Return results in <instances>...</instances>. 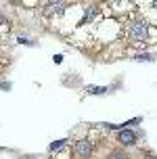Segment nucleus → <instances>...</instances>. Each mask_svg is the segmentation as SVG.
<instances>
[{
	"label": "nucleus",
	"mask_w": 157,
	"mask_h": 159,
	"mask_svg": "<svg viewBox=\"0 0 157 159\" xmlns=\"http://www.w3.org/2000/svg\"><path fill=\"white\" fill-rule=\"evenodd\" d=\"M126 40L130 44H136V46L138 44H149V42H153V38H151V25L138 13L130 15L128 21H126Z\"/></svg>",
	"instance_id": "obj_1"
},
{
	"label": "nucleus",
	"mask_w": 157,
	"mask_h": 159,
	"mask_svg": "<svg viewBox=\"0 0 157 159\" xmlns=\"http://www.w3.org/2000/svg\"><path fill=\"white\" fill-rule=\"evenodd\" d=\"M94 155H96V144L90 136H82L73 140L69 159H94Z\"/></svg>",
	"instance_id": "obj_2"
},
{
	"label": "nucleus",
	"mask_w": 157,
	"mask_h": 159,
	"mask_svg": "<svg viewBox=\"0 0 157 159\" xmlns=\"http://www.w3.org/2000/svg\"><path fill=\"white\" fill-rule=\"evenodd\" d=\"M134 4L138 8V15L151 27H157V0H134Z\"/></svg>",
	"instance_id": "obj_3"
},
{
	"label": "nucleus",
	"mask_w": 157,
	"mask_h": 159,
	"mask_svg": "<svg viewBox=\"0 0 157 159\" xmlns=\"http://www.w3.org/2000/svg\"><path fill=\"white\" fill-rule=\"evenodd\" d=\"M138 140H141V138H138V132H136V130H128V128L115 130V144H118V147L130 149V147H136Z\"/></svg>",
	"instance_id": "obj_4"
},
{
	"label": "nucleus",
	"mask_w": 157,
	"mask_h": 159,
	"mask_svg": "<svg viewBox=\"0 0 157 159\" xmlns=\"http://www.w3.org/2000/svg\"><path fill=\"white\" fill-rule=\"evenodd\" d=\"M103 159H134V155H132V153H128L124 147H118V144H115L113 149L107 151V155H105Z\"/></svg>",
	"instance_id": "obj_5"
},
{
	"label": "nucleus",
	"mask_w": 157,
	"mask_h": 159,
	"mask_svg": "<svg viewBox=\"0 0 157 159\" xmlns=\"http://www.w3.org/2000/svg\"><path fill=\"white\" fill-rule=\"evenodd\" d=\"M134 159H157V153L151 151V149H138Z\"/></svg>",
	"instance_id": "obj_6"
},
{
	"label": "nucleus",
	"mask_w": 157,
	"mask_h": 159,
	"mask_svg": "<svg viewBox=\"0 0 157 159\" xmlns=\"http://www.w3.org/2000/svg\"><path fill=\"white\" fill-rule=\"evenodd\" d=\"M107 90H109L107 86H88V88H86L88 94H94V96H99V94H107Z\"/></svg>",
	"instance_id": "obj_7"
},
{
	"label": "nucleus",
	"mask_w": 157,
	"mask_h": 159,
	"mask_svg": "<svg viewBox=\"0 0 157 159\" xmlns=\"http://www.w3.org/2000/svg\"><path fill=\"white\" fill-rule=\"evenodd\" d=\"M11 30V23H8V17L4 13H0V34H7Z\"/></svg>",
	"instance_id": "obj_8"
},
{
	"label": "nucleus",
	"mask_w": 157,
	"mask_h": 159,
	"mask_svg": "<svg viewBox=\"0 0 157 159\" xmlns=\"http://www.w3.org/2000/svg\"><path fill=\"white\" fill-rule=\"evenodd\" d=\"M67 143V138H61V140H57V143H50V147H48V151H59L63 144Z\"/></svg>",
	"instance_id": "obj_9"
},
{
	"label": "nucleus",
	"mask_w": 157,
	"mask_h": 159,
	"mask_svg": "<svg viewBox=\"0 0 157 159\" xmlns=\"http://www.w3.org/2000/svg\"><path fill=\"white\" fill-rule=\"evenodd\" d=\"M155 57H151V55H147V52H141V55H136L134 57V61H153Z\"/></svg>",
	"instance_id": "obj_10"
},
{
	"label": "nucleus",
	"mask_w": 157,
	"mask_h": 159,
	"mask_svg": "<svg viewBox=\"0 0 157 159\" xmlns=\"http://www.w3.org/2000/svg\"><path fill=\"white\" fill-rule=\"evenodd\" d=\"M8 4H11V7H19V4H21V2H23V0H7Z\"/></svg>",
	"instance_id": "obj_11"
},
{
	"label": "nucleus",
	"mask_w": 157,
	"mask_h": 159,
	"mask_svg": "<svg viewBox=\"0 0 157 159\" xmlns=\"http://www.w3.org/2000/svg\"><path fill=\"white\" fill-rule=\"evenodd\" d=\"M0 88H2V90H11V84H8V82H2Z\"/></svg>",
	"instance_id": "obj_12"
}]
</instances>
